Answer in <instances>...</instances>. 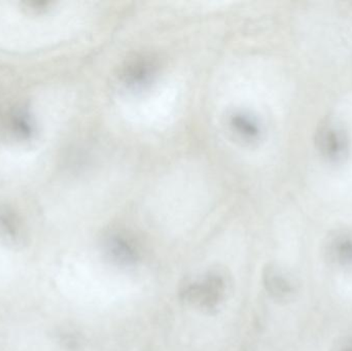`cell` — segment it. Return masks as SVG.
I'll return each instance as SVG.
<instances>
[{
    "label": "cell",
    "mask_w": 352,
    "mask_h": 351,
    "mask_svg": "<svg viewBox=\"0 0 352 351\" xmlns=\"http://www.w3.org/2000/svg\"><path fill=\"white\" fill-rule=\"evenodd\" d=\"M109 251L111 253V259L115 260L118 263L125 264V265L134 263L138 259L135 249L123 239H111L109 242Z\"/></svg>",
    "instance_id": "277c9868"
},
{
    "label": "cell",
    "mask_w": 352,
    "mask_h": 351,
    "mask_svg": "<svg viewBox=\"0 0 352 351\" xmlns=\"http://www.w3.org/2000/svg\"><path fill=\"white\" fill-rule=\"evenodd\" d=\"M335 351H352V337L347 338L344 341L341 342Z\"/></svg>",
    "instance_id": "5b68a950"
},
{
    "label": "cell",
    "mask_w": 352,
    "mask_h": 351,
    "mask_svg": "<svg viewBox=\"0 0 352 351\" xmlns=\"http://www.w3.org/2000/svg\"><path fill=\"white\" fill-rule=\"evenodd\" d=\"M326 257L337 268L352 269V233L341 231L332 235L326 245Z\"/></svg>",
    "instance_id": "7a4b0ae2"
},
{
    "label": "cell",
    "mask_w": 352,
    "mask_h": 351,
    "mask_svg": "<svg viewBox=\"0 0 352 351\" xmlns=\"http://www.w3.org/2000/svg\"><path fill=\"white\" fill-rule=\"evenodd\" d=\"M226 291L225 280L217 273H210L198 282H190L182 291L184 300L205 309H213L219 305Z\"/></svg>",
    "instance_id": "6da1fadb"
},
{
    "label": "cell",
    "mask_w": 352,
    "mask_h": 351,
    "mask_svg": "<svg viewBox=\"0 0 352 351\" xmlns=\"http://www.w3.org/2000/svg\"><path fill=\"white\" fill-rule=\"evenodd\" d=\"M264 284L267 292L277 301H289L297 292L295 282L276 266L266 267Z\"/></svg>",
    "instance_id": "3957f363"
}]
</instances>
